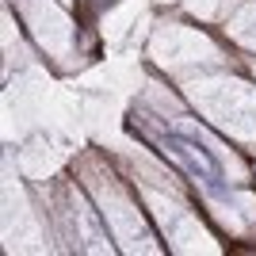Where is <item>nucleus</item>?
Returning a JSON list of instances; mask_svg holds the SVG:
<instances>
[]
</instances>
